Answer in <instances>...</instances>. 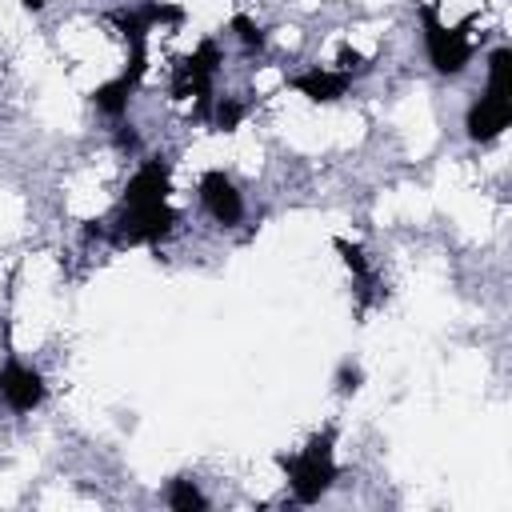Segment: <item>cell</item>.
<instances>
[{"mask_svg":"<svg viewBox=\"0 0 512 512\" xmlns=\"http://www.w3.org/2000/svg\"><path fill=\"white\" fill-rule=\"evenodd\" d=\"M168 192H172V172H168V164H164V160H144V164L128 176L120 204H160V200H168Z\"/></svg>","mask_w":512,"mask_h":512,"instance_id":"cell-8","label":"cell"},{"mask_svg":"<svg viewBox=\"0 0 512 512\" xmlns=\"http://www.w3.org/2000/svg\"><path fill=\"white\" fill-rule=\"evenodd\" d=\"M44 392L48 388H44L40 368H32V364H24L16 356H8L0 364V408H8L16 416H28V412H36L44 404Z\"/></svg>","mask_w":512,"mask_h":512,"instance_id":"cell-4","label":"cell"},{"mask_svg":"<svg viewBox=\"0 0 512 512\" xmlns=\"http://www.w3.org/2000/svg\"><path fill=\"white\" fill-rule=\"evenodd\" d=\"M168 504L176 508V512H192V508H208V500H204V492L196 488V480H188V476H180V480H172L168 484Z\"/></svg>","mask_w":512,"mask_h":512,"instance_id":"cell-11","label":"cell"},{"mask_svg":"<svg viewBox=\"0 0 512 512\" xmlns=\"http://www.w3.org/2000/svg\"><path fill=\"white\" fill-rule=\"evenodd\" d=\"M240 120H244V104H240L236 96H220V100L212 104V124H216L220 132H236Z\"/></svg>","mask_w":512,"mask_h":512,"instance_id":"cell-12","label":"cell"},{"mask_svg":"<svg viewBox=\"0 0 512 512\" xmlns=\"http://www.w3.org/2000/svg\"><path fill=\"white\" fill-rule=\"evenodd\" d=\"M508 120H512V92H492V88H484V96H476V100L468 104L464 128H468L472 140L488 144V140H496V136L508 128Z\"/></svg>","mask_w":512,"mask_h":512,"instance_id":"cell-6","label":"cell"},{"mask_svg":"<svg viewBox=\"0 0 512 512\" xmlns=\"http://www.w3.org/2000/svg\"><path fill=\"white\" fill-rule=\"evenodd\" d=\"M220 44L216 40H200L184 60H176L172 68V96L176 100H196L200 108H212V88L220 76Z\"/></svg>","mask_w":512,"mask_h":512,"instance_id":"cell-3","label":"cell"},{"mask_svg":"<svg viewBox=\"0 0 512 512\" xmlns=\"http://www.w3.org/2000/svg\"><path fill=\"white\" fill-rule=\"evenodd\" d=\"M288 84H292V92H300L312 104H336L340 96H348L352 76L340 72V68H332V64H312V68L296 72Z\"/></svg>","mask_w":512,"mask_h":512,"instance_id":"cell-7","label":"cell"},{"mask_svg":"<svg viewBox=\"0 0 512 512\" xmlns=\"http://www.w3.org/2000/svg\"><path fill=\"white\" fill-rule=\"evenodd\" d=\"M232 32H236V40L248 48V52H260L264 48V28L252 20V16H232V24H228Z\"/></svg>","mask_w":512,"mask_h":512,"instance_id":"cell-13","label":"cell"},{"mask_svg":"<svg viewBox=\"0 0 512 512\" xmlns=\"http://www.w3.org/2000/svg\"><path fill=\"white\" fill-rule=\"evenodd\" d=\"M420 36H424V52L428 64L440 76H456L468 68V60L476 56V40H472V24H448L440 20V12L428 4L420 8Z\"/></svg>","mask_w":512,"mask_h":512,"instance_id":"cell-2","label":"cell"},{"mask_svg":"<svg viewBox=\"0 0 512 512\" xmlns=\"http://www.w3.org/2000/svg\"><path fill=\"white\" fill-rule=\"evenodd\" d=\"M360 388V368H340V392H356Z\"/></svg>","mask_w":512,"mask_h":512,"instance_id":"cell-14","label":"cell"},{"mask_svg":"<svg viewBox=\"0 0 512 512\" xmlns=\"http://www.w3.org/2000/svg\"><path fill=\"white\" fill-rule=\"evenodd\" d=\"M280 468H284V476H288L292 496H296L300 504H316V500L336 484V476H340V468H336V432H332V428L316 432L304 448L280 456Z\"/></svg>","mask_w":512,"mask_h":512,"instance_id":"cell-1","label":"cell"},{"mask_svg":"<svg viewBox=\"0 0 512 512\" xmlns=\"http://www.w3.org/2000/svg\"><path fill=\"white\" fill-rule=\"evenodd\" d=\"M20 4H24V8H32V12H40V8H44V0H20Z\"/></svg>","mask_w":512,"mask_h":512,"instance_id":"cell-15","label":"cell"},{"mask_svg":"<svg viewBox=\"0 0 512 512\" xmlns=\"http://www.w3.org/2000/svg\"><path fill=\"white\" fill-rule=\"evenodd\" d=\"M336 244V252H340V260H344V268L352 272V280H356V288L368 296L372 288H376V272H372V260L364 256V248L360 244H352V240H344V236H336L332 240Z\"/></svg>","mask_w":512,"mask_h":512,"instance_id":"cell-10","label":"cell"},{"mask_svg":"<svg viewBox=\"0 0 512 512\" xmlns=\"http://www.w3.org/2000/svg\"><path fill=\"white\" fill-rule=\"evenodd\" d=\"M132 92H136V84H128L124 76H112V80L96 84V92H92V104H96L104 116L120 120V116L128 112V100H132Z\"/></svg>","mask_w":512,"mask_h":512,"instance_id":"cell-9","label":"cell"},{"mask_svg":"<svg viewBox=\"0 0 512 512\" xmlns=\"http://www.w3.org/2000/svg\"><path fill=\"white\" fill-rule=\"evenodd\" d=\"M196 200H200V208H204L220 228H236V224L244 220V192H240L236 180H232L228 172H220V168H212V172H204V176L196 180Z\"/></svg>","mask_w":512,"mask_h":512,"instance_id":"cell-5","label":"cell"}]
</instances>
